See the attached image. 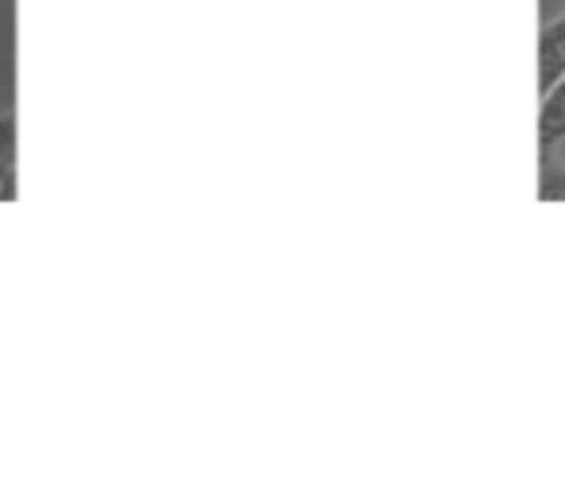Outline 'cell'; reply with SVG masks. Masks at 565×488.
Here are the masks:
<instances>
[{"mask_svg":"<svg viewBox=\"0 0 565 488\" xmlns=\"http://www.w3.org/2000/svg\"><path fill=\"white\" fill-rule=\"evenodd\" d=\"M565 144V74L550 89H542L539 105V148L542 156H550L554 148Z\"/></svg>","mask_w":565,"mask_h":488,"instance_id":"obj_1","label":"cell"},{"mask_svg":"<svg viewBox=\"0 0 565 488\" xmlns=\"http://www.w3.org/2000/svg\"><path fill=\"white\" fill-rule=\"evenodd\" d=\"M565 74V12L539 32V89H550Z\"/></svg>","mask_w":565,"mask_h":488,"instance_id":"obj_2","label":"cell"},{"mask_svg":"<svg viewBox=\"0 0 565 488\" xmlns=\"http://www.w3.org/2000/svg\"><path fill=\"white\" fill-rule=\"evenodd\" d=\"M17 198V113H0V202Z\"/></svg>","mask_w":565,"mask_h":488,"instance_id":"obj_3","label":"cell"},{"mask_svg":"<svg viewBox=\"0 0 565 488\" xmlns=\"http://www.w3.org/2000/svg\"><path fill=\"white\" fill-rule=\"evenodd\" d=\"M542 202H565V167H546L539 182Z\"/></svg>","mask_w":565,"mask_h":488,"instance_id":"obj_4","label":"cell"}]
</instances>
